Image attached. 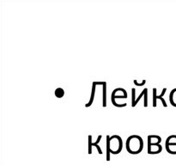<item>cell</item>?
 <instances>
[{"label":"cell","instance_id":"6da1fadb","mask_svg":"<svg viewBox=\"0 0 176 165\" xmlns=\"http://www.w3.org/2000/svg\"><path fill=\"white\" fill-rule=\"evenodd\" d=\"M125 148L130 154H139L144 149V140L139 135H132L126 139Z\"/></svg>","mask_w":176,"mask_h":165},{"label":"cell","instance_id":"7a4b0ae2","mask_svg":"<svg viewBox=\"0 0 176 165\" xmlns=\"http://www.w3.org/2000/svg\"><path fill=\"white\" fill-rule=\"evenodd\" d=\"M109 144H110V152L112 154H119L122 150L123 141L120 136L119 135H112L109 139Z\"/></svg>","mask_w":176,"mask_h":165},{"label":"cell","instance_id":"3957f363","mask_svg":"<svg viewBox=\"0 0 176 165\" xmlns=\"http://www.w3.org/2000/svg\"><path fill=\"white\" fill-rule=\"evenodd\" d=\"M127 92L123 88H116L112 92L111 101H117L119 99H126Z\"/></svg>","mask_w":176,"mask_h":165},{"label":"cell","instance_id":"277c9868","mask_svg":"<svg viewBox=\"0 0 176 165\" xmlns=\"http://www.w3.org/2000/svg\"><path fill=\"white\" fill-rule=\"evenodd\" d=\"M161 142V138L159 135H149L148 136V147L149 146H154V145H159Z\"/></svg>","mask_w":176,"mask_h":165},{"label":"cell","instance_id":"5b68a950","mask_svg":"<svg viewBox=\"0 0 176 165\" xmlns=\"http://www.w3.org/2000/svg\"><path fill=\"white\" fill-rule=\"evenodd\" d=\"M97 85L102 86V107H107V83L106 82H96Z\"/></svg>","mask_w":176,"mask_h":165},{"label":"cell","instance_id":"8992f818","mask_svg":"<svg viewBox=\"0 0 176 165\" xmlns=\"http://www.w3.org/2000/svg\"><path fill=\"white\" fill-rule=\"evenodd\" d=\"M102 135H99L98 137H97V140H96L95 143H92V135H89L88 136V139H89V154H92V146H94V145H96V144H98L100 143V141L102 140Z\"/></svg>","mask_w":176,"mask_h":165},{"label":"cell","instance_id":"52a82bcc","mask_svg":"<svg viewBox=\"0 0 176 165\" xmlns=\"http://www.w3.org/2000/svg\"><path fill=\"white\" fill-rule=\"evenodd\" d=\"M162 150V146L159 145H154V146H149L148 147V154H159Z\"/></svg>","mask_w":176,"mask_h":165},{"label":"cell","instance_id":"ba28073f","mask_svg":"<svg viewBox=\"0 0 176 165\" xmlns=\"http://www.w3.org/2000/svg\"><path fill=\"white\" fill-rule=\"evenodd\" d=\"M96 82H93V84H92V91H91V96L90 99V101L85 104V107H90L93 104V101H94V99H95V95H96Z\"/></svg>","mask_w":176,"mask_h":165},{"label":"cell","instance_id":"9c48e42d","mask_svg":"<svg viewBox=\"0 0 176 165\" xmlns=\"http://www.w3.org/2000/svg\"><path fill=\"white\" fill-rule=\"evenodd\" d=\"M165 146H176V135H170L166 139Z\"/></svg>","mask_w":176,"mask_h":165},{"label":"cell","instance_id":"30bf717a","mask_svg":"<svg viewBox=\"0 0 176 165\" xmlns=\"http://www.w3.org/2000/svg\"><path fill=\"white\" fill-rule=\"evenodd\" d=\"M169 101L171 105L176 107V88L171 91L169 94Z\"/></svg>","mask_w":176,"mask_h":165},{"label":"cell","instance_id":"8fae6325","mask_svg":"<svg viewBox=\"0 0 176 165\" xmlns=\"http://www.w3.org/2000/svg\"><path fill=\"white\" fill-rule=\"evenodd\" d=\"M54 95L57 98H62L64 96V91L63 88H57L54 91Z\"/></svg>","mask_w":176,"mask_h":165},{"label":"cell","instance_id":"7c38bea8","mask_svg":"<svg viewBox=\"0 0 176 165\" xmlns=\"http://www.w3.org/2000/svg\"><path fill=\"white\" fill-rule=\"evenodd\" d=\"M109 139H110V136L107 135V160L109 161L110 160V144H109Z\"/></svg>","mask_w":176,"mask_h":165},{"label":"cell","instance_id":"4fadbf2b","mask_svg":"<svg viewBox=\"0 0 176 165\" xmlns=\"http://www.w3.org/2000/svg\"><path fill=\"white\" fill-rule=\"evenodd\" d=\"M157 106V94H156V88L153 89V107Z\"/></svg>","mask_w":176,"mask_h":165},{"label":"cell","instance_id":"5bb4252c","mask_svg":"<svg viewBox=\"0 0 176 165\" xmlns=\"http://www.w3.org/2000/svg\"><path fill=\"white\" fill-rule=\"evenodd\" d=\"M136 90L135 89H132V107H135V101H136Z\"/></svg>","mask_w":176,"mask_h":165},{"label":"cell","instance_id":"9a60e30c","mask_svg":"<svg viewBox=\"0 0 176 165\" xmlns=\"http://www.w3.org/2000/svg\"><path fill=\"white\" fill-rule=\"evenodd\" d=\"M144 107H148V89H145V94H144Z\"/></svg>","mask_w":176,"mask_h":165},{"label":"cell","instance_id":"2e32d148","mask_svg":"<svg viewBox=\"0 0 176 165\" xmlns=\"http://www.w3.org/2000/svg\"><path fill=\"white\" fill-rule=\"evenodd\" d=\"M133 83H134V84H135L136 86H138V87H142V86H144V84H146V80L145 79L142 80V82H141V83H139V82H138V80L134 79Z\"/></svg>","mask_w":176,"mask_h":165},{"label":"cell","instance_id":"e0dca14e","mask_svg":"<svg viewBox=\"0 0 176 165\" xmlns=\"http://www.w3.org/2000/svg\"><path fill=\"white\" fill-rule=\"evenodd\" d=\"M144 94H145V89L144 90H143V91L140 93V95H139V96H138V98H137V100H136V101H135V107H136V105L138 104V102H139L140 100H141V98L142 97H144Z\"/></svg>","mask_w":176,"mask_h":165},{"label":"cell","instance_id":"ac0fdd59","mask_svg":"<svg viewBox=\"0 0 176 165\" xmlns=\"http://www.w3.org/2000/svg\"><path fill=\"white\" fill-rule=\"evenodd\" d=\"M157 100H161V103H162V106L164 107H168L167 103H166L165 99H164L163 97H159V96H158V95H157Z\"/></svg>","mask_w":176,"mask_h":165},{"label":"cell","instance_id":"d6986e66","mask_svg":"<svg viewBox=\"0 0 176 165\" xmlns=\"http://www.w3.org/2000/svg\"><path fill=\"white\" fill-rule=\"evenodd\" d=\"M166 91H167V88H163V89H162V92L161 93L160 96H159V97H163L164 95H165Z\"/></svg>","mask_w":176,"mask_h":165},{"label":"cell","instance_id":"ffe728a7","mask_svg":"<svg viewBox=\"0 0 176 165\" xmlns=\"http://www.w3.org/2000/svg\"><path fill=\"white\" fill-rule=\"evenodd\" d=\"M94 146H96V149H97V150H98V153L99 154H102V149H101V147L98 145V144H96V145H94Z\"/></svg>","mask_w":176,"mask_h":165}]
</instances>
